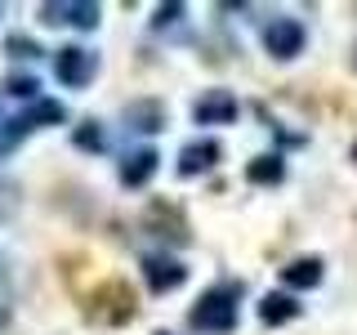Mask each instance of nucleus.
<instances>
[{
  "mask_svg": "<svg viewBox=\"0 0 357 335\" xmlns=\"http://www.w3.org/2000/svg\"><path fill=\"white\" fill-rule=\"evenodd\" d=\"M5 50L14 54V59H40V54H45L40 45H36V40H27V36H9V40H5Z\"/></svg>",
  "mask_w": 357,
  "mask_h": 335,
  "instance_id": "obj_19",
  "label": "nucleus"
},
{
  "mask_svg": "<svg viewBox=\"0 0 357 335\" xmlns=\"http://www.w3.org/2000/svg\"><path fill=\"white\" fill-rule=\"evenodd\" d=\"M45 27H76V31H94L98 18H103V9L94 5V0H45L36 9Z\"/></svg>",
  "mask_w": 357,
  "mask_h": 335,
  "instance_id": "obj_5",
  "label": "nucleus"
},
{
  "mask_svg": "<svg viewBox=\"0 0 357 335\" xmlns=\"http://www.w3.org/2000/svg\"><path fill=\"white\" fill-rule=\"evenodd\" d=\"M183 14H188L183 0H165V5H156L152 27H156V31H165V27H174V22H183Z\"/></svg>",
  "mask_w": 357,
  "mask_h": 335,
  "instance_id": "obj_18",
  "label": "nucleus"
},
{
  "mask_svg": "<svg viewBox=\"0 0 357 335\" xmlns=\"http://www.w3.org/2000/svg\"><path fill=\"white\" fill-rule=\"evenodd\" d=\"M353 161H357V143H353Z\"/></svg>",
  "mask_w": 357,
  "mask_h": 335,
  "instance_id": "obj_23",
  "label": "nucleus"
},
{
  "mask_svg": "<svg viewBox=\"0 0 357 335\" xmlns=\"http://www.w3.org/2000/svg\"><path fill=\"white\" fill-rule=\"evenodd\" d=\"M156 335H170V331H156Z\"/></svg>",
  "mask_w": 357,
  "mask_h": 335,
  "instance_id": "obj_24",
  "label": "nucleus"
},
{
  "mask_svg": "<svg viewBox=\"0 0 357 335\" xmlns=\"http://www.w3.org/2000/svg\"><path fill=\"white\" fill-rule=\"evenodd\" d=\"M245 179H250L255 188H277V184H286V156H277V152L250 156V161H245Z\"/></svg>",
  "mask_w": 357,
  "mask_h": 335,
  "instance_id": "obj_15",
  "label": "nucleus"
},
{
  "mask_svg": "<svg viewBox=\"0 0 357 335\" xmlns=\"http://www.w3.org/2000/svg\"><path fill=\"white\" fill-rule=\"evenodd\" d=\"M54 76H59L67 89L94 85V76H98V50H89V45H67V50H59V59H54Z\"/></svg>",
  "mask_w": 357,
  "mask_h": 335,
  "instance_id": "obj_6",
  "label": "nucleus"
},
{
  "mask_svg": "<svg viewBox=\"0 0 357 335\" xmlns=\"http://www.w3.org/2000/svg\"><path fill=\"white\" fill-rule=\"evenodd\" d=\"M277 273H282V290L290 295V290H312V286H321L326 264H321V255H299V260L282 264Z\"/></svg>",
  "mask_w": 357,
  "mask_h": 335,
  "instance_id": "obj_11",
  "label": "nucleus"
},
{
  "mask_svg": "<svg viewBox=\"0 0 357 335\" xmlns=\"http://www.w3.org/2000/svg\"><path fill=\"white\" fill-rule=\"evenodd\" d=\"M299 313H304V304H299L295 295H286V290H268L259 299V322L264 327H286V322H295Z\"/></svg>",
  "mask_w": 357,
  "mask_h": 335,
  "instance_id": "obj_14",
  "label": "nucleus"
},
{
  "mask_svg": "<svg viewBox=\"0 0 357 335\" xmlns=\"http://www.w3.org/2000/svg\"><path fill=\"white\" fill-rule=\"evenodd\" d=\"M0 327H5V308H0Z\"/></svg>",
  "mask_w": 357,
  "mask_h": 335,
  "instance_id": "obj_22",
  "label": "nucleus"
},
{
  "mask_svg": "<svg viewBox=\"0 0 357 335\" xmlns=\"http://www.w3.org/2000/svg\"><path fill=\"white\" fill-rule=\"evenodd\" d=\"M143 232L156 237L161 246H188L192 241V232H188V215L183 206L170 197H152L148 210H143Z\"/></svg>",
  "mask_w": 357,
  "mask_h": 335,
  "instance_id": "obj_3",
  "label": "nucleus"
},
{
  "mask_svg": "<svg viewBox=\"0 0 357 335\" xmlns=\"http://www.w3.org/2000/svg\"><path fill=\"white\" fill-rule=\"evenodd\" d=\"M126 130L130 134H161L165 130V103L161 98H134V103H126Z\"/></svg>",
  "mask_w": 357,
  "mask_h": 335,
  "instance_id": "obj_13",
  "label": "nucleus"
},
{
  "mask_svg": "<svg viewBox=\"0 0 357 335\" xmlns=\"http://www.w3.org/2000/svg\"><path fill=\"white\" fill-rule=\"evenodd\" d=\"M14 210H18V184L0 179V219H9Z\"/></svg>",
  "mask_w": 357,
  "mask_h": 335,
  "instance_id": "obj_20",
  "label": "nucleus"
},
{
  "mask_svg": "<svg viewBox=\"0 0 357 335\" xmlns=\"http://www.w3.org/2000/svg\"><path fill=\"white\" fill-rule=\"evenodd\" d=\"M14 126H18V134L27 139L31 130H50V126H67V107L59 103V98H31L27 103V112L22 117H14Z\"/></svg>",
  "mask_w": 357,
  "mask_h": 335,
  "instance_id": "obj_10",
  "label": "nucleus"
},
{
  "mask_svg": "<svg viewBox=\"0 0 357 335\" xmlns=\"http://www.w3.org/2000/svg\"><path fill=\"white\" fill-rule=\"evenodd\" d=\"M22 143V134H18V126L14 121H0V156H9Z\"/></svg>",
  "mask_w": 357,
  "mask_h": 335,
  "instance_id": "obj_21",
  "label": "nucleus"
},
{
  "mask_svg": "<svg viewBox=\"0 0 357 335\" xmlns=\"http://www.w3.org/2000/svg\"><path fill=\"white\" fill-rule=\"evenodd\" d=\"M219 161H223V148H219V139H197V143H188V148L178 152V161H174V174H178V179H197V174L215 170Z\"/></svg>",
  "mask_w": 357,
  "mask_h": 335,
  "instance_id": "obj_9",
  "label": "nucleus"
},
{
  "mask_svg": "<svg viewBox=\"0 0 357 335\" xmlns=\"http://www.w3.org/2000/svg\"><path fill=\"white\" fill-rule=\"evenodd\" d=\"M5 94H14V98H40V76H27V72H14L5 81Z\"/></svg>",
  "mask_w": 357,
  "mask_h": 335,
  "instance_id": "obj_17",
  "label": "nucleus"
},
{
  "mask_svg": "<svg viewBox=\"0 0 357 335\" xmlns=\"http://www.w3.org/2000/svg\"><path fill=\"white\" fill-rule=\"evenodd\" d=\"M143 282H148L152 295H170L188 282V268L174 255H143Z\"/></svg>",
  "mask_w": 357,
  "mask_h": 335,
  "instance_id": "obj_8",
  "label": "nucleus"
},
{
  "mask_svg": "<svg viewBox=\"0 0 357 335\" xmlns=\"http://www.w3.org/2000/svg\"><path fill=\"white\" fill-rule=\"evenodd\" d=\"M85 313H89V322H98V327H126L134 313H139V295H134L130 282L107 277V282H98L85 295Z\"/></svg>",
  "mask_w": 357,
  "mask_h": 335,
  "instance_id": "obj_2",
  "label": "nucleus"
},
{
  "mask_svg": "<svg viewBox=\"0 0 357 335\" xmlns=\"http://www.w3.org/2000/svg\"><path fill=\"white\" fill-rule=\"evenodd\" d=\"M241 117V103L232 98V89H206L192 103V121L197 126H232Z\"/></svg>",
  "mask_w": 357,
  "mask_h": 335,
  "instance_id": "obj_7",
  "label": "nucleus"
},
{
  "mask_svg": "<svg viewBox=\"0 0 357 335\" xmlns=\"http://www.w3.org/2000/svg\"><path fill=\"white\" fill-rule=\"evenodd\" d=\"M156 170H161V156H156V148H134L126 152V161H121V184L130 188V193H139V188H148Z\"/></svg>",
  "mask_w": 357,
  "mask_h": 335,
  "instance_id": "obj_12",
  "label": "nucleus"
},
{
  "mask_svg": "<svg viewBox=\"0 0 357 335\" xmlns=\"http://www.w3.org/2000/svg\"><path fill=\"white\" fill-rule=\"evenodd\" d=\"M241 318V282H219L201 290L197 304L188 308V327L197 335H232Z\"/></svg>",
  "mask_w": 357,
  "mask_h": 335,
  "instance_id": "obj_1",
  "label": "nucleus"
},
{
  "mask_svg": "<svg viewBox=\"0 0 357 335\" xmlns=\"http://www.w3.org/2000/svg\"><path fill=\"white\" fill-rule=\"evenodd\" d=\"M72 143H76V148H81V152H107V130L98 126L94 117H85L81 126L72 130Z\"/></svg>",
  "mask_w": 357,
  "mask_h": 335,
  "instance_id": "obj_16",
  "label": "nucleus"
},
{
  "mask_svg": "<svg viewBox=\"0 0 357 335\" xmlns=\"http://www.w3.org/2000/svg\"><path fill=\"white\" fill-rule=\"evenodd\" d=\"M304 45H308V27L299 18H273L264 27V50H268V59H277V63H290V59H299L304 54Z\"/></svg>",
  "mask_w": 357,
  "mask_h": 335,
  "instance_id": "obj_4",
  "label": "nucleus"
}]
</instances>
